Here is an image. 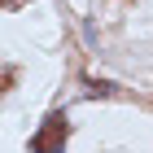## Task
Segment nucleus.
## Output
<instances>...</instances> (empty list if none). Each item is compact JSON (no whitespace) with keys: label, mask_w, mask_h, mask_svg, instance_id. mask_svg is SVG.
<instances>
[{"label":"nucleus","mask_w":153,"mask_h":153,"mask_svg":"<svg viewBox=\"0 0 153 153\" xmlns=\"http://www.w3.org/2000/svg\"><path fill=\"white\" fill-rule=\"evenodd\" d=\"M4 4H13V0H0V9H4Z\"/></svg>","instance_id":"nucleus-3"},{"label":"nucleus","mask_w":153,"mask_h":153,"mask_svg":"<svg viewBox=\"0 0 153 153\" xmlns=\"http://www.w3.org/2000/svg\"><path fill=\"white\" fill-rule=\"evenodd\" d=\"M18 79V70H13V66H0V96L9 92V83Z\"/></svg>","instance_id":"nucleus-2"},{"label":"nucleus","mask_w":153,"mask_h":153,"mask_svg":"<svg viewBox=\"0 0 153 153\" xmlns=\"http://www.w3.org/2000/svg\"><path fill=\"white\" fill-rule=\"evenodd\" d=\"M66 136H70V118H66V109H53V114L44 118V127L31 136V149H39V153L61 149V144H66Z\"/></svg>","instance_id":"nucleus-1"}]
</instances>
